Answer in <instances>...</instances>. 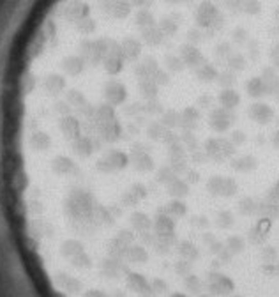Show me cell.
I'll return each instance as SVG.
<instances>
[{
    "label": "cell",
    "mask_w": 279,
    "mask_h": 297,
    "mask_svg": "<svg viewBox=\"0 0 279 297\" xmlns=\"http://www.w3.org/2000/svg\"><path fill=\"white\" fill-rule=\"evenodd\" d=\"M202 148L209 156L210 161L216 163L233 159L235 152H237V147L230 142V138H223V136H210V138H207Z\"/></svg>",
    "instance_id": "6da1fadb"
},
{
    "label": "cell",
    "mask_w": 279,
    "mask_h": 297,
    "mask_svg": "<svg viewBox=\"0 0 279 297\" xmlns=\"http://www.w3.org/2000/svg\"><path fill=\"white\" fill-rule=\"evenodd\" d=\"M129 166L136 170L138 174H151L154 170V159H152L151 152H148L147 143L143 142H133L129 147Z\"/></svg>",
    "instance_id": "7a4b0ae2"
},
{
    "label": "cell",
    "mask_w": 279,
    "mask_h": 297,
    "mask_svg": "<svg viewBox=\"0 0 279 297\" xmlns=\"http://www.w3.org/2000/svg\"><path fill=\"white\" fill-rule=\"evenodd\" d=\"M207 191L212 195V197H223V198H230L233 195H237L239 184L235 179L225 177V175H212V177L207 181Z\"/></svg>",
    "instance_id": "3957f363"
},
{
    "label": "cell",
    "mask_w": 279,
    "mask_h": 297,
    "mask_svg": "<svg viewBox=\"0 0 279 297\" xmlns=\"http://www.w3.org/2000/svg\"><path fill=\"white\" fill-rule=\"evenodd\" d=\"M235 112H230V110H225L221 107H214L209 110V126L210 130L218 135H223V133H228L231 130L235 122Z\"/></svg>",
    "instance_id": "277c9868"
},
{
    "label": "cell",
    "mask_w": 279,
    "mask_h": 297,
    "mask_svg": "<svg viewBox=\"0 0 279 297\" xmlns=\"http://www.w3.org/2000/svg\"><path fill=\"white\" fill-rule=\"evenodd\" d=\"M247 117L253 120L254 124L260 126H269L270 122L276 120V110L272 104H269L267 101H253L247 108Z\"/></svg>",
    "instance_id": "5b68a950"
},
{
    "label": "cell",
    "mask_w": 279,
    "mask_h": 297,
    "mask_svg": "<svg viewBox=\"0 0 279 297\" xmlns=\"http://www.w3.org/2000/svg\"><path fill=\"white\" fill-rule=\"evenodd\" d=\"M207 288H209V294L216 297H228L233 294L235 283L233 280H230L228 276L221 274L218 271L209 272V281H207Z\"/></svg>",
    "instance_id": "8992f818"
},
{
    "label": "cell",
    "mask_w": 279,
    "mask_h": 297,
    "mask_svg": "<svg viewBox=\"0 0 279 297\" xmlns=\"http://www.w3.org/2000/svg\"><path fill=\"white\" fill-rule=\"evenodd\" d=\"M212 97H214V107H221L230 112H235L242 103V96L237 89H219L218 96H212Z\"/></svg>",
    "instance_id": "52a82bcc"
},
{
    "label": "cell",
    "mask_w": 279,
    "mask_h": 297,
    "mask_svg": "<svg viewBox=\"0 0 279 297\" xmlns=\"http://www.w3.org/2000/svg\"><path fill=\"white\" fill-rule=\"evenodd\" d=\"M125 285H127V288L133 294H136L138 297H156L154 290L151 287V281L140 272H129L125 276Z\"/></svg>",
    "instance_id": "ba28073f"
},
{
    "label": "cell",
    "mask_w": 279,
    "mask_h": 297,
    "mask_svg": "<svg viewBox=\"0 0 279 297\" xmlns=\"http://www.w3.org/2000/svg\"><path fill=\"white\" fill-rule=\"evenodd\" d=\"M244 91L246 96L253 101H265L269 97V91H267L265 81L262 80L260 74H251L244 81Z\"/></svg>",
    "instance_id": "9c48e42d"
},
{
    "label": "cell",
    "mask_w": 279,
    "mask_h": 297,
    "mask_svg": "<svg viewBox=\"0 0 279 297\" xmlns=\"http://www.w3.org/2000/svg\"><path fill=\"white\" fill-rule=\"evenodd\" d=\"M152 228H154L156 237L159 239H174L175 237V220L164 213H157Z\"/></svg>",
    "instance_id": "30bf717a"
},
{
    "label": "cell",
    "mask_w": 279,
    "mask_h": 297,
    "mask_svg": "<svg viewBox=\"0 0 279 297\" xmlns=\"http://www.w3.org/2000/svg\"><path fill=\"white\" fill-rule=\"evenodd\" d=\"M200 120H202V112L196 107H184L180 110V130H189L195 131L200 126Z\"/></svg>",
    "instance_id": "8fae6325"
},
{
    "label": "cell",
    "mask_w": 279,
    "mask_h": 297,
    "mask_svg": "<svg viewBox=\"0 0 279 297\" xmlns=\"http://www.w3.org/2000/svg\"><path fill=\"white\" fill-rule=\"evenodd\" d=\"M129 228L138 236V234H143V232H151L152 228V220L147 213H141V210H135V213L129 214Z\"/></svg>",
    "instance_id": "7c38bea8"
},
{
    "label": "cell",
    "mask_w": 279,
    "mask_h": 297,
    "mask_svg": "<svg viewBox=\"0 0 279 297\" xmlns=\"http://www.w3.org/2000/svg\"><path fill=\"white\" fill-rule=\"evenodd\" d=\"M147 260H148V253H147V249H145V246L136 244V242L133 246H129L127 253H125V257H124V264H127V265H141Z\"/></svg>",
    "instance_id": "4fadbf2b"
},
{
    "label": "cell",
    "mask_w": 279,
    "mask_h": 297,
    "mask_svg": "<svg viewBox=\"0 0 279 297\" xmlns=\"http://www.w3.org/2000/svg\"><path fill=\"white\" fill-rule=\"evenodd\" d=\"M256 214L260 218H267V220H276V218L279 216V202L267 195L263 200H258V213Z\"/></svg>",
    "instance_id": "5bb4252c"
},
{
    "label": "cell",
    "mask_w": 279,
    "mask_h": 297,
    "mask_svg": "<svg viewBox=\"0 0 279 297\" xmlns=\"http://www.w3.org/2000/svg\"><path fill=\"white\" fill-rule=\"evenodd\" d=\"M231 168L235 172H241V174H249V172H254L258 168V159L251 154L237 156V158L231 159Z\"/></svg>",
    "instance_id": "9a60e30c"
},
{
    "label": "cell",
    "mask_w": 279,
    "mask_h": 297,
    "mask_svg": "<svg viewBox=\"0 0 279 297\" xmlns=\"http://www.w3.org/2000/svg\"><path fill=\"white\" fill-rule=\"evenodd\" d=\"M161 124H163L166 130H179L180 128V110L177 108H164V112L157 117Z\"/></svg>",
    "instance_id": "2e32d148"
},
{
    "label": "cell",
    "mask_w": 279,
    "mask_h": 297,
    "mask_svg": "<svg viewBox=\"0 0 279 297\" xmlns=\"http://www.w3.org/2000/svg\"><path fill=\"white\" fill-rule=\"evenodd\" d=\"M166 193L170 195L171 198H180V200H182V198H186L187 195H189V184H187L186 179L177 177L166 186Z\"/></svg>",
    "instance_id": "e0dca14e"
},
{
    "label": "cell",
    "mask_w": 279,
    "mask_h": 297,
    "mask_svg": "<svg viewBox=\"0 0 279 297\" xmlns=\"http://www.w3.org/2000/svg\"><path fill=\"white\" fill-rule=\"evenodd\" d=\"M269 228H270V220L262 218V220L256 223V226H253V228L249 230V241L253 242V244H262V242L267 239Z\"/></svg>",
    "instance_id": "ac0fdd59"
},
{
    "label": "cell",
    "mask_w": 279,
    "mask_h": 297,
    "mask_svg": "<svg viewBox=\"0 0 279 297\" xmlns=\"http://www.w3.org/2000/svg\"><path fill=\"white\" fill-rule=\"evenodd\" d=\"M159 213H164L168 214V216H171L174 220H179V218H184L187 214V205L184 200H180V198H171V202H168L166 205H164V209Z\"/></svg>",
    "instance_id": "d6986e66"
},
{
    "label": "cell",
    "mask_w": 279,
    "mask_h": 297,
    "mask_svg": "<svg viewBox=\"0 0 279 297\" xmlns=\"http://www.w3.org/2000/svg\"><path fill=\"white\" fill-rule=\"evenodd\" d=\"M166 128L159 122V120H152L148 119V124L145 126V135H147L148 140L152 142H163L164 135H166Z\"/></svg>",
    "instance_id": "ffe728a7"
},
{
    "label": "cell",
    "mask_w": 279,
    "mask_h": 297,
    "mask_svg": "<svg viewBox=\"0 0 279 297\" xmlns=\"http://www.w3.org/2000/svg\"><path fill=\"white\" fill-rule=\"evenodd\" d=\"M179 255H180V259H184V260L195 262V260H198L200 251H198V248H196V246L192 244V242H189V241H180L179 242Z\"/></svg>",
    "instance_id": "44dd1931"
},
{
    "label": "cell",
    "mask_w": 279,
    "mask_h": 297,
    "mask_svg": "<svg viewBox=\"0 0 279 297\" xmlns=\"http://www.w3.org/2000/svg\"><path fill=\"white\" fill-rule=\"evenodd\" d=\"M239 213L242 216H254L258 213V200H254L253 197H244L239 202Z\"/></svg>",
    "instance_id": "7402d4cb"
},
{
    "label": "cell",
    "mask_w": 279,
    "mask_h": 297,
    "mask_svg": "<svg viewBox=\"0 0 279 297\" xmlns=\"http://www.w3.org/2000/svg\"><path fill=\"white\" fill-rule=\"evenodd\" d=\"M225 246H226V249L231 253V255H241L242 251L246 249V241L242 239L241 236H230L226 239L225 242Z\"/></svg>",
    "instance_id": "603a6c76"
},
{
    "label": "cell",
    "mask_w": 279,
    "mask_h": 297,
    "mask_svg": "<svg viewBox=\"0 0 279 297\" xmlns=\"http://www.w3.org/2000/svg\"><path fill=\"white\" fill-rule=\"evenodd\" d=\"M177 177H179V175L171 170L170 165H163L161 168H157V172H156V181L159 182V184H164V186H168Z\"/></svg>",
    "instance_id": "cb8c5ba5"
},
{
    "label": "cell",
    "mask_w": 279,
    "mask_h": 297,
    "mask_svg": "<svg viewBox=\"0 0 279 297\" xmlns=\"http://www.w3.org/2000/svg\"><path fill=\"white\" fill-rule=\"evenodd\" d=\"M180 142L184 143V147L187 148V152H189V154L200 148V143H198V138H196L195 131L182 130V133H180Z\"/></svg>",
    "instance_id": "d4e9b609"
},
{
    "label": "cell",
    "mask_w": 279,
    "mask_h": 297,
    "mask_svg": "<svg viewBox=\"0 0 279 297\" xmlns=\"http://www.w3.org/2000/svg\"><path fill=\"white\" fill-rule=\"evenodd\" d=\"M184 287H186V290L189 292V294L200 295V292H202V288H203V283L198 276L191 272V274H187L186 278H184Z\"/></svg>",
    "instance_id": "484cf974"
},
{
    "label": "cell",
    "mask_w": 279,
    "mask_h": 297,
    "mask_svg": "<svg viewBox=\"0 0 279 297\" xmlns=\"http://www.w3.org/2000/svg\"><path fill=\"white\" fill-rule=\"evenodd\" d=\"M233 223H235V218L230 210H219V213L216 214V225H218L219 228H223V230L231 228Z\"/></svg>",
    "instance_id": "4316f807"
},
{
    "label": "cell",
    "mask_w": 279,
    "mask_h": 297,
    "mask_svg": "<svg viewBox=\"0 0 279 297\" xmlns=\"http://www.w3.org/2000/svg\"><path fill=\"white\" fill-rule=\"evenodd\" d=\"M170 166L177 175H186L189 170V158H170Z\"/></svg>",
    "instance_id": "83f0119b"
},
{
    "label": "cell",
    "mask_w": 279,
    "mask_h": 297,
    "mask_svg": "<svg viewBox=\"0 0 279 297\" xmlns=\"http://www.w3.org/2000/svg\"><path fill=\"white\" fill-rule=\"evenodd\" d=\"M177 242V239H159L157 237L156 242H154V249L156 253H159V255H166V253H170V249L174 248V244Z\"/></svg>",
    "instance_id": "f1b7e54d"
},
{
    "label": "cell",
    "mask_w": 279,
    "mask_h": 297,
    "mask_svg": "<svg viewBox=\"0 0 279 297\" xmlns=\"http://www.w3.org/2000/svg\"><path fill=\"white\" fill-rule=\"evenodd\" d=\"M127 191L135 195L138 202L145 200V198L148 197V189H147V186H145L143 182H133V184L127 187Z\"/></svg>",
    "instance_id": "f546056e"
},
{
    "label": "cell",
    "mask_w": 279,
    "mask_h": 297,
    "mask_svg": "<svg viewBox=\"0 0 279 297\" xmlns=\"http://www.w3.org/2000/svg\"><path fill=\"white\" fill-rule=\"evenodd\" d=\"M166 147H168V156H170V158H189V156H187V148L184 147V143L180 142V140Z\"/></svg>",
    "instance_id": "4dcf8cb0"
},
{
    "label": "cell",
    "mask_w": 279,
    "mask_h": 297,
    "mask_svg": "<svg viewBox=\"0 0 279 297\" xmlns=\"http://www.w3.org/2000/svg\"><path fill=\"white\" fill-rule=\"evenodd\" d=\"M262 260L263 264H274V262H277V249L274 246H265L262 249Z\"/></svg>",
    "instance_id": "1f68e13d"
},
{
    "label": "cell",
    "mask_w": 279,
    "mask_h": 297,
    "mask_svg": "<svg viewBox=\"0 0 279 297\" xmlns=\"http://www.w3.org/2000/svg\"><path fill=\"white\" fill-rule=\"evenodd\" d=\"M230 142L233 143L235 147H241V145H244V143L247 142V135L242 130H233L230 133Z\"/></svg>",
    "instance_id": "d6a6232c"
},
{
    "label": "cell",
    "mask_w": 279,
    "mask_h": 297,
    "mask_svg": "<svg viewBox=\"0 0 279 297\" xmlns=\"http://www.w3.org/2000/svg\"><path fill=\"white\" fill-rule=\"evenodd\" d=\"M191 265H192V262L180 259V260L175 264V272H177V274H179V276H182V278H186L187 274H191Z\"/></svg>",
    "instance_id": "836d02e7"
},
{
    "label": "cell",
    "mask_w": 279,
    "mask_h": 297,
    "mask_svg": "<svg viewBox=\"0 0 279 297\" xmlns=\"http://www.w3.org/2000/svg\"><path fill=\"white\" fill-rule=\"evenodd\" d=\"M151 287H152V290H154V294H156V295L166 294V290H168V283H166V281H164L163 278H154V280H151Z\"/></svg>",
    "instance_id": "e575fe53"
},
{
    "label": "cell",
    "mask_w": 279,
    "mask_h": 297,
    "mask_svg": "<svg viewBox=\"0 0 279 297\" xmlns=\"http://www.w3.org/2000/svg\"><path fill=\"white\" fill-rule=\"evenodd\" d=\"M191 159L195 163H205V161H210L209 159V156L205 154V151L203 148H198V151H195V152H191Z\"/></svg>",
    "instance_id": "d590c367"
},
{
    "label": "cell",
    "mask_w": 279,
    "mask_h": 297,
    "mask_svg": "<svg viewBox=\"0 0 279 297\" xmlns=\"http://www.w3.org/2000/svg\"><path fill=\"white\" fill-rule=\"evenodd\" d=\"M223 249H225V242H221V241H218V239H216V241L209 246V251L212 253V255H216V257H218L219 253L223 251Z\"/></svg>",
    "instance_id": "8d00e7d4"
},
{
    "label": "cell",
    "mask_w": 279,
    "mask_h": 297,
    "mask_svg": "<svg viewBox=\"0 0 279 297\" xmlns=\"http://www.w3.org/2000/svg\"><path fill=\"white\" fill-rule=\"evenodd\" d=\"M186 181H187V184H189V186L196 184V182L200 181V174L196 170H191V168H189V170H187V174H186Z\"/></svg>",
    "instance_id": "74e56055"
},
{
    "label": "cell",
    "mask_w": 279,
    "mask_h": 297,
    "mask_svg": "<svg viewBox=\"0 0 279 297\" xmlns=\"http://www.w3.org/2000/svg\"><path fill=\"white\" fill-rule=\"evenodd\" d=\"M231 259H233V255H231V253L228 251V249H226V246H225V249H223V251L218 255V260L221 262V264H230Z\"/></svg>",
    "instance_id": "f35d334b"
},
{
    "label": "cell",
    "mask_w": 279,
    "mask_h": 297,
    "mask_svg": "<svg viewBox=\"0 0 279 297\" xmlns=\"http://www.w3.org/2000/svg\"><path fill=\"white\" fill-rule=\"evenodd\" d=\"M216 239H218V237H216L214 234H210V232H205V234H203V236H202V241H203V244H205L207 248H209V246H210Z\"/></svg>",
    "instance_id": "ab89813d"
},
{
    "label": "cell",
    "mask_w": 279,
    "mask_h": 297,
    "mask_svg": "<svg viewBox=\"0 0 279 297\" xmlns=\"http://www.w3.org/2000/svg\"><path fill=\"white\" fill-rule=\"evenodd\" d=\"M195 225L200 226V228H207L210 223H209V220H207L205 216H198V218H195Z\"/></svg>",
    "instance_id": "60d3db41"
},
{
    "label": "cell",
    "mask_w": 279,
    "mask_h": 297,
    "mask_svg": "<svg viewBox=\"0 0 279 297\" xmlns=\"http://www.w3.org/2000/svg\"><path fill=\"white\" fill-rule=\"evenodd\" d=\"M270 142H272V145L279 151V130L274 131V135H272V138H270Z\"/></svg>",
    "instance_id": "b9f144b4"
},
{
    "label": "cell",
    "mask_w": 279,
    "mask_h": 297,
    "mask_svg": "<svg viewBox=\"0 0 279 297\" xmlns=\"http://www.w3.org/2000/svg\"><path fill=\"white\" fill-rule=\"evenodd\" d=\"M170 297H187L186 294H179V292H177V294H171Z\"/></svg>",
    "instance_id": "7bdbcfd3"
},
{
    "label": "cell",
    "mask_w": 279,
    "mask_h": 297,
    "mask_svg": "<svg viewBox=\"0 0 279 297\" xmlns=\"http://www.w3.org/2000/svg\"><path fill=\"white\" fill-rule=\"evenodd\" d=\"M274 122H276V126H277V130H279V115H276V120H274Z\"/></svg>",
    "instance_id": "ee69618b"
},
{
    "label": "cell",
    "mask_w": 279,
    "mask_h": 297,
    "mask_svg": "<svg viewBox=\"0 0 279 297\" xmlns=\"http://www.w3.org/2000/svg\"><path fill=\"white\" fill-rule=\"evenodd\" d=\"M198 297H212V295L210 294H200Z\"/></svg>",
    "instance_id": "f6af8a7d"
},
{
    "label": "cell",
    "mask_w": 279,
    "mask_h": 297,
    "mask_svg": "<svg viewBox=\"0 0 279 297\" xmlns=\"http://www.w3.org/2000/svg\"><path fill=\"white\" fill-rule=\"evenodd\" d=\"M276 276H279V264L276 265Z\"/></svg>",
    "instance_id": "bcb514c9"
},
{
    "label": "cell",
    "mask_w": 279,
    "mask_h": 297,
    "mask_svg": "<svg viewBox=\"0 0 279 297\" xmlns=\"http://www.w3.org/2000/svg\"><path fill=\"white\" fill-rule=\"evenodd\" d=\"M228 297H242V295H228Z\"/></svg>",
    "instance_id": "7dc6e473"
}]
</instances>
